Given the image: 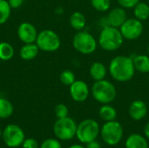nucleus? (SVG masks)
<instances>
[{
    "label": "nucleus",
    "mask_w": 149,
    "mask_h": 148,
    "mask_svg": "<svg viewBox=\"0 0 149 148\" xmlns=\"http://www.w3.org/2000/svg\"><path fill=\"white\" fill-rule=\"evenodd\" d=\"M92 7L100 12H106L111 7V0H90Z\"/></svg>",
    "instance_id": "obj_25"
},
{
    "label": "nucleus",
    "mask_w": 149,
    "mask_h": 148,
    "mask_svg": "<svg viewBox=\"0 0 149 148\" xmlns=\"http://www.w3.org/2000/svg\"><path fill=\"white\" fill-rule=\"evenodd\" d=\"M100 117L106 122L115 120L117 118V111L116 109L109 104L103 105L99 110Z\"/></svg>",
    "instance_id": "obj_20"
},
{
    "label": "nucleus",
    "mask_w": 149,
    "mask_h": 148,
    "mask_svg": "<svg viewBox=\"0 0 149 148\" xmlns=\"http://www.w3.org/2000/svg\"><path fill=\"white\" fill-rule=\"evenodd\" d=\"M14 48L13 46L7 42L0 43V59L3 61H8L13 58Z\"/></svg>",
    "instance_id": "obj_23"
},
{
    "label": "nucleus",
    "mask_w": 149,
    "mask_h": 148,
    "mask_svg": "<svg viewBox=\"0 0 149 148\" xmlns=\"http://www.w3.org/2000/svg\"><path fill=\"white\" fill-rule=\"evenodd\" d=\"M108 72L115 81L121 83L130 81L135 73L133 58L125 55L114 57L109 64Z\"/></svg>",
    "instance_id": "obj_1"
},
{
    "label": "nucleus",
    "mask_w": 149,
    "mask_h": 148,
    "mask_svg": "<svg viewBox=\"0 0 149 148\" xmlns=\"http://www.w3.org/2000/svg\"><path fill=\"white\" fill-rule=\"evenodd\" d=\"M17 37L24 44L35 43L38 37L37 29L32 24L23 22L17 28Z\"/></svg>",
    "instance_id": "obj_12"
},
{
    "label": "nucleus",
    "mask_w": 149,
    "mask_h": 148,
    "mask_svg": "<svg viewBox=\"0 0 149 148\" xmlns=\"http://www.w3.org/2000/svg\"><path fill=\"white\" fill-rule=\"evenodd\" d=\"M13 111L14 108L11 102L4 98H0V119L10 118L13 114Z\"/></svg>",
    "instance_id": "obj_22"
},
{
    "label": "nucleus",
    "mask_w": 149,
    "mask_h": 148,
    "mask_svg": "<svg viewBox=\"0 0 149 148\" xmlns=\"http://www.w3.org/2000/svg\"><path fill=\"white\" fill-rule=\"evenodd\" d=\"M134 65L135 71L141 73H148L149 72V55L139 54L133 58Z\"/></svg>",
    "instance_id": "obj_17"
},
{
    "label": "nucleus",
    "mask_w": 149,
    "mask_h": 148,
    "mask_svg": "<svg viewBox=\"0 0 149 148\" xmlns=\"http://www.w3.org/2000/svg\"><path fill=\"white\" fill-rule=\"evenodd\" d=\"M144 134H145V136L149 140V122L146 125V126L144 128Z\"/></svg>",
    "instance_id": "obj_33"
},
{
    "label": "nucleus",
    "mask_w": 149,
    "mask_h": 148,
    "mask_svg": "<svg viewBox=\"0 0 149 148\" xmlns=\"http://www.w3.org/2000/svg\"><path fill=\"white\" fill-rule=\"evenodd\" d=\"M124 42V38L120 28L110 25L104 26L98 38V45L106 51H115L119 50Z\"/></svg>",
    "instance_id": "obj_2"
},
{
    "label": "nucleus",
    "mask_w": 149,
    "mask_h": 148,
    "mask_svg": "<svg viewBox=\"0 0 149 148\" xmlns=\"http://www.w3.org/2000/svg\"><path fill=\"white\" fill-rule=\"evenodd\" d=\"M141 0H117L118 3L120 7L124 9H134V7L140 2Z\"/></svg>",
    "instance_id": "obj_29"
},
{
    "label": "nucleus",
    "mask_w": 149,
    "mask_h": 148,
    "mask_svg": "<svg viewBox=\"0 0 149 148\" xmlns=\"http://www.w3.org/2000/svg\"><path fill=\"white\" fill-rule=\"evenodd\" d=\"M39 148H62V146L57 139L50 138L45 140Z\"/></svg>",
    "instance_id": "obj_28"
},
{
    "label": "nucleus",
    "mask_w": 149,
    "mask_h": 148,
    "mask_svg": "<svg viewBox=\"0 0 149 148\" xmlns=\"http://www.w3.org/2000/svg\"><path fill=\"white\" fill-rule=\"evenodd\" d=\"M8 3L11 9H18L22 6L24 0H8Z\"/></svg>",
    "instance_id": "obj_31"
},
{
    "label": "nucleus",
    "mask_w": 149,
    "mask_h": 148,
    "mask_svg": "<svg viewBox=\"0 0 149 148\" xmlns=\"http://www.w3.org/2000/svg\"><path fill=\"white\" fill-rule=\"evenodd\" d=\"M23 148H38V143L36 140L32 138H27L24 139L23 144H22Z\"/></svg>",
    "instance_id": "obj_30"
},
{
    "label": "nucleus",
    "mask_w": 149,
    "mask_h": 148,
    "mask_svg": "<svg viewBox=\"0 0 149 148\" xmlns=\"http://www.w3.org/2000/svg\"><path fill=\"white\" fill-rule=\"evenodd\" d=\"M69 148H86L84 147L82 145H79V144H75V145H72V146H71Z\"/></svg>",
    "instance_id": "obj_35"
},
{
    "label": "nucleus",
    "mask_w": 149,
    "mask_h": 148,
    "mask_svg": "<svg viewBox=\"0 0 149 148\" xmlns=\"http://www.w3.org/2000/svg\"><path fill=\"white\" fill-rule=\"evenodd\" d=\"M24 133L23 129L15 124L8 125L2 131V139L5 146L10 148H17L22 146L24 140Z\"/></svg>",
    "instance_id": "obj_9"
},
{
    "label": "nucleus",
    "mask_w": 149,
    "mask_h": 148,
    "mask_svg": "<svg viewBox=\"0 0 149 148\" xmlns=\"http://www.w3.org/2000/svg\"><path fill=\"white\" fill-rule=\"evenodd\" d=\"M134 17L140 21H146L149 18V4L145 2H139L134 7Z\"/></svg>",
    "instance_id": "obj_21"
},
{
    "label": "nucleus",
    "mask_w": 149,
    "mask_h": 148,
    "mask_svg": "<svg viewBox=\"0 0 149 148\" xmlns=\"http://www.w3.org/2000/svg\"><path fill=\"white\" fill-rule=\"evenodd\" d=\"M59 80L63 85L66 86H70L76 80V77H75V74L72 71L65 70L59 75Z\"/></svg>",
    "instance_id": "obj_26"
},
{
    "label": "nucleus",
    "mask_w": 149,
    "mask_h": 148,
    "mask_svg": "<svg viewBox=\"0 0 149 148\" xmlns=\"http://www.w3.org/2000/svg\"><path fill=\"white\" fill-rule=\"evenodd\" d=\"M77 123L70 117L58 119L53 126V133L57 139L60 140H70L76 136Z\"/></svg>",
    "instance_id": "obj_7"
},
{
    "label": "nucleus",
    "mask_w": 149,
    "mask_h": 148,
    "mask_svg": "<svg viewBox=\"0 0 149 148\" xmlns=\"http://www.w3.org/2000/svg\"><path fill=\"white\" fill-rule=\"evenodd\" d=\"M55 12H56L58 15H61V14L64 12V9H63L62 7H58V8L56 9V10H55Z\"/></svg>",
    "instance_id": "obj_34"
},
{
    "label": "nucleus",
    "mask_w": 149,
    "mask_h": 148,
    "mask_svg": "<svg viewBox=\"0 0 149 148\" xmlns=\"http://www.w3.org/2000/svg\"><path fill=\"white\" fill-rule=\"evenodd\" d=\"M147 51H148V54L149 55V44L148 45V48H147Z\"/></svg>",
    "instance_id": "obj_36"
},
{
    "label": "nucleus",
    "mask_w": 149,
    "mask_h": 148,
    "mask_svg": "<svg viewBox=\"0 0 149 148\" xmlns=\"http://www.w3.org/2000/svg\"><path fill=\"white\" fill-rule=\"evenodd\" d=\"M36 44L38 49L45 52H54L60 48L61 40L59 36L53 31L46 29L38 33Z\"/></svg>",
    "instance_id": "obj_6"
},
{
    "label": "nucleus",
    "mask_w": 149,
    "mask_h": 148,
    "mask_svg": "<svg viewBox=\"0 0 149 148\" xmlns=\"http://www.w3.org/2000/svg\"><path fill=\"white\" fill-rule=\"evenodd\" d=\"M86 148H101V146H100V144L98 141H96V140H93V141H91V142L87 143V144H86Z\"/></svg>",
    "instance_id": "obj_32"
},
{
    "label": "nucleus",
    "mask_w": 149,
    "mask_h": 148,
    "mask_svg": "<svg viewBox=\"0 0 149 148\" xmlns=\"http://www.w3.org/2000/svg\"><path fill=\"white\" fill-rule=\"evenodd\" d=\"M91 92L93 99L102 105L110 104L115 99L117 95L116 87L107 79L95 81L92 86Z\"/></svg>",
    "instance_id": "obj_3"
},
{
    "label": "nucleus",
    "mask_w": 149,
    "mask_h": 148,
    "mask_svg": "<svg viewBox=\"0 0 149 148\" xmlns=\"http://www.w3.org/2000/svg\"><path fill=\"white\" fill-rule=\"evenodd\" d=\"M100 136L108 146L118 145L123 137V127L116 120L106 122L100 129Z\"/></svg>",
    "instance_id": "obj_8"
},
{
    "label": "nucleus",
    "mask_w": 149,
    "mask_h": 148,
    "mask_svg": "<svg viewBox=\"0 0 149 148\" xmlns=\"http://www.w3.org/2000/svg\"><path fill=\"white\" fill-rule=\"evenodd\" d=\"M100 133L99 123L92 119H86L81 121L77 126L76 137L83 144H87L97 139Z\"/></svg>",
    "instance_id": "obj_5"
},
{
    "label": "nucleus",
    "mask_w": 149,
    "mask_h": 148,
    "mask_svg": "<svg viewBox=\"0 0 149 148\" xmlns=\"http://www.w3.org/2000/svg\"><path fill=\"white\" fill-rule=\"evenodd\" d=\"M129 116L136 121L141 120L144 119L148 113V106L146 103L142 100L137 99L133 101L128 108Z\"/></svg>",
    "instance_id": "obj_14"
},
{
    "label": "nucleus",
    "mask_w": 149,
    "mask_h": 148,
    "mask_svg": "<svg viewBox=\"0 0 149 148\" xmlns=\"http://www.w3.org/2000/svg\"><path fill=\"white\" fill-rule=\"evenodd\" d=\"M72 45L78 52L84 55H89L96 51L98 41L90 32L79 31L73 36Z\"/></svg>",
    "instance_id": "obj_4"
},
{
    "label": "nucleus",
    "mask_w": 149,
    "mask_h": 148,
    "mask_svg": "<svg viewBox=\"0 0 149 148\" xmlns=\"http://www.w3.org/2000/svg\"><path fill=\"white\" fill-rule=\"evenodd\" d=\"M127 19V12L122 7H115L112 9L111 10H109L107 17V25L116 28H120Z\"/></svg>",
    "instance_id": "obj_13"
},
{
    "label": "nucleus",
    "mask_w": 149,
    "mask_h": 148,
    "mask_svg": "<svg viewBox=\"0 0 149 148\" xmlns=\"http://www.w3.org/2000/svg\"><path fill=\"white\" fill-rule=\"evenodd\" d=\"M70 25L76 31H83V29L86 25V18L85 15L80 11L73 12L69 18Z\"/></svg>",
    "instance_id": "obj_19"
},
{
    "label": "nucleus",
    "mask_w": 149,
    "mask_h": 148,
    "mask_svg": "<svg viewBox=\"0 0 149 148\" xmlns=\"http://www.w3.org/2000/svg\"><path fill=\"white\" fill-rule=\"evenodd\" d=\"M120 31L127 40H135L139 38L144 31V26L141 21L137 18H127L120 27Z\"/></svg>",
    "instance_id": "obj_10"
},
{
    "label": "nucleus",
    "mask_w": 149,
    "mask_h": 148,
    "mask_svg": "<svg viewBox=\"0 0 149 148\" xmlns=\"http://www.w3.org/2000/svg\"><path fill=\"white\" fill-rule=\"evenodd\" d=\"M148 2H149V0H148Z\"/></svg>",
    "instance_id": "obj_38"
},
{
    "label": "nucleus",
    "mask_w": 149,
    "mask_h": 148,
    "mask_svg": "<svg viewBox=\"0 0 149 148\" xmlns=\"http://www.w3.org/2000/svg\"><path fill=\"white\" fill-rule=\"evenodd\" d=\"M69 92L71 98L76 102L86 101L90 94V89L87 84L83 80H75L70 86Z\"/></svg>",
    "instance_id": "obj_11"
},
{
    "label": "nucleus",
    "mask_w": 149,
    "mask_h": 148,
    "mask_svg": "<svg viewBox=\"0 0 149 148\" xmlns=\"http://www.w3.org/2000/svg\"><path fill=\"white\" fill-rule=\"evenodd\" d=\"M38 47L36 44H24L20 49V57L24 60H32L38 53Z\"/></svg>",
    "instance_id": "obj_18"
},
{
    "label": "nucleus",
    "mask_w": 149,
    "mask_h": 148,
    "mask_svg": "<svg viewBox=\"0 0 149 148\" xmlns=\"http://www.w3.org/2000/svg\"><path fill=\"white\" fill-rule=\"evenodd\" d=\"M55 115L58 119H63L68 116L69 110L68 107L64 104H58L54 108Z\"/></svg>",
    "instance_id": "obj_27"
},
{
    "label": "nucleus",
    "mask_w": 149,
    "mask_h": 148,
    "mask_svg": "<svg viewBox=\"0 0 149 148\" xmlns=\"http://www.w3.org/2000/svg\"><path fill=\"white\" fill-rule=\"evenodd\" d=\"M89 73H90V77L93 80L99 81L101 79H105L107 74V68L102 62L96 61L91 65L89 69Z\"/></svg>",
    "instance_id": "obj_15"
},
{
    "label": "nucleus",
    "mask_w": 149,
    "mask_h": 148,
    "mask_svg": "<svg viewBox=\"0 0 149 148\" xmlns=\"http://www.w3.org/2000/svg\"><path fill=\"white\" fill-rule=\"evenodd\" d=\"M0 138H2V130L0 128Z\"/></svg>",
    "instance_id": "obj_37"
},
{
    "label": "nucleus",
    "mask_w": 149,
    "mask_h": 148,
    "mask_svg": "<svg viewBox=\"0 0 149 148\" xmlns=\"http://www.w3.org/2000/svg\"><path fill=\"white\" fill-rule=\"evenodd\" d=\"M11 12V8L6 0H0V25L5 24Z\"/></svg>",
    "instance_id": "obj_24"
},
{
    "label": "nucleus",
    "mask_w": 149,
    "mask_h": 148,
    "mask_svg": "<svg viewBox=\"0 0 149 148\" xmlns=\"http://www.w3.org/2000/svg\"><path fill=\"white\" fill-rule=\"evenodd\" d=\"M125 147L126 148H148V143L142 135L133 133L127 139Z\"/></svg>",
    "instance_id": "obj_16"
}]
</instances>
